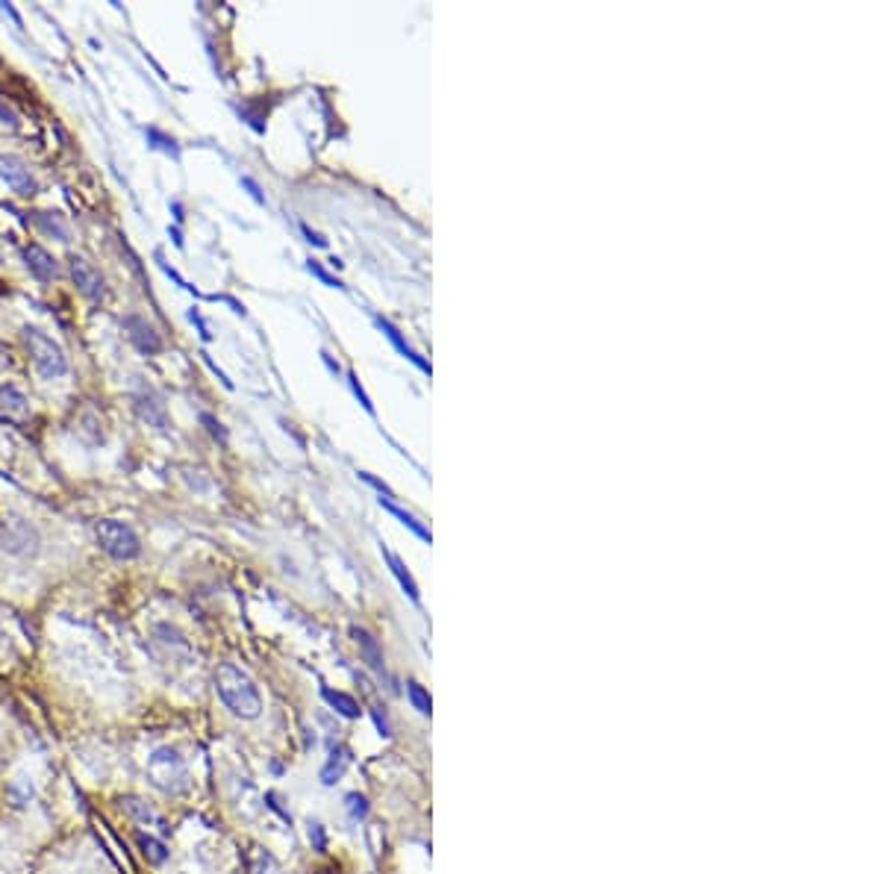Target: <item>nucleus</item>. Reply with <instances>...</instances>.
I'll return each instance as SVG.
<instances>
[{"instance_id":"nucleus-1","label":"nucleus","mask_w":883,"mask_h":874,"mask_svg":"<svg viewBox=\"0 0 883 874\" xmlns=\"http://www.w3.org/2000/svg\"><path fill=\"white\" fill-rule=\"evenodd\" d=\"M215 692H218L224 707L244 722H251L263 712V698H260L256 683L251 681L248 671H242L234 662H224L215 669Z\"/></svg>"},{"instance_id":"nucleus-2","label":"nucleus","mask_w":883,"mask_h":874,"mask_svg":"<svg viewBox=\"0 0 883 874\" xmlns=\"http://www.w3.org/2000/svg\"><path fill=\"white\" fill-rule=\"evenodd\" d=\"M148 781L153 783V789H160L165 795H180L189 789V769L186 760L180 757L177 748L165 745L148 757Z\"/></svg>"},{"instance_id":"nucleus-3","label":"nucleus","mask_w":883,"mask_h":874,"mask_svg":"<svg viewBox=\"0 0 883 874\" xmlns=\"http://www.w3.org/2000/svg\"><path fill=\"white\" fill-rule=\"evenodd\" d=\"M21 333H24V345L30 351L33 366H36V371L41 377L53 380V377H62L68 371V359H65L62 347L53 342L51 335H45L36 327H24Z\"/></svg>"},{"instance_id":"nucleus-4","label":"nucleus","mask_w":883,"mask_h":874,"mask_svg":"<svg viewBox=\"0 0 883 874\" xmlns=\"http://www.w3.org/2000/svg\"><path fill=\"white\" fill-rule=\"evenodd\" d=\"M94 536H98V545H101V548L115 559H136L139 557V550H142V545H139V536H136L127 524H122V521H112V519L98 521Z\"/></svg>"},{"instance_id":"nucleus-5","label":"nucleus","mask_w":883,"mask_h":874,"mask_svg":"<svg viewBox=\"0 0 883 874\" xmlns=\"http://www.w3.org/2000/svg\"><path fill=\"white\" fill-rule=\"evenodd\" d=\"M68 271H72V280L77 283V289H80L89 301H101V297L106 295V280H103L101 271H98L86 256H72V259H68Z\"/></svg>"},{"instance_id":"nucleus-6","label":"nucleus","mask_w":883,"mask_h":874,"mask_svg":"<svg viewBox=\"0 0 883 874\" xmlns=\"http://www.w3.org/2000/svg\"><path fill=\"white\" fill-rule=\"evenodd\" d=\"M0 177H3L12 192H18L21 198H33V194H36V189H39V186H36V180H33L30 168L24 165V160L12 156V153L0 156Z\"/></svg>"},{"instance_id":"nucleus-7","label":"nucleus","mask_w":883,"mask_h":874,"mask_svg":"<svg viewBox=\"0 0 883 874\" xmlns=\"http://www.w3.org/2000/svg\"><path fill=\"white\" fill-rule=\"evenodd\" d=\"M124 333H127V339L136 345V351H142V354L151 356L163 351V339H160V333H156L142 316L124 318Z\"/></svg>"},{"instance_id":"nucleus-8","label":"nucleus","mask_w":883,"mask_h":874,"mask_svg":"<svg viewBox=\"0 0 883 874\" xmlns=\"http://www.w3.org/2000/svg\"><path fill=\"white\" fill-rule=\"evenodd\" d=\"M0 421H10V425L30 421V401L15 387H0Z\"/></svg>"},{"instance_id":"nucleus-9","label":"nucleus","mask_w":883,"mask_h":874,"mask_svg":"<svg viewBox=\"0 0 883 874\" xmlns=\"http://www.w3.org/2000/svg\"><path fill=\"white\" fill-rule=\"evenodd\" d=\"M136 413L142 416V421L153 425L156 430H168V413H165V404L153 389H142L136 395Z\"/></svg>"},{"instance_id":"nucleus-10","label":"nucleus","mask_w":883,"mask_h":874,"mask_svg":"<svg viewBox=\"0 0 883 874\" xmlns=\"http://www.w3.org/2000/svg\"><path fill=\"white\" fill-rule=\"evenodd\" d=\"M375 325L380 327V330H383V333H387V339H389V342H392V345H395L398 351H401V354H404L406 359H409V363H416V366L421 368V371H425V375H430V371H433V368H430V363H427L425 356H418L416 351H413V347L406 345V342H404V335H401V330H398V327L392 325V321H387V318H380V316H377V318H375Z\"/></svg>"},{"instance_id":"nucleus-11","label":"nucleus","mask_w":883,"mask_h":874,"mask_svg":"<svg viewBox=\"0 0 883 874\" xmlns=\"http://www.w3.org/2000/svg\"><path fill=\"white\" fill-rule=\"evenodd\" d=\"M24 263L30 268V275L39 277V280H53V277H56V263H53V256L48 254L45 248H39V244H30V248L24 251Z\"/></svg>"},{"instance_id":"nucleus-12","label":"nucleus","mask_w":883,"mask_h":874,"mask_svg":"<svg viewBox=\"0 0 883 874\" xmlns=\"http://www.w3.org/2000/svg\"><path fill=\"white\" fill-rule=\"evenodd\" d=\"M30 542H36V530L27 528L24 521H12L10 528H7V533H3V548L10 550V554H24V550H36L30 545Z\"/></svg>"},{"instance_id":"nucleus-13","label":"nucleus","mask_w":883,"mask_h":874,"mask_svg":"<svg viewBox=\"0 0 883 874\" xmlns=\"http://www.w3.org/2000/svg\"><path fill=\"white\" fill-rule=\"evenodd\" d=\"M33 224L56 242H72V227L65 224L60 213H33Z\"/></svg>"},{"instance_id":"nucleus-14","label":"nucleus","mask_w":883,"mask_h":874,"mask_svg":"<svg viewBox=\"0 0 883 874\" xmlns=\"http://www.w3.org/2000/svg\"><path fill=\"white\" fill-rule=\"evenodd\" d=\"M351 636H354L356 648H359V654L366 657L368 666L375 671H383V648H380V642H377L368 631H363V628H351Z\"/></svg>"},{"instance_id":"nucleus-15","label":"nucleus","mask_w":883,"mask_h":874,"mask_svg":"<svg viewBox=\"0 0 883 874\" xmlns=\"http://www.w3.org/2000/svg\"><path fill=\"white\" fill-rule=\"evenodd\" d=\"M348 765H351V751H348L345 745H336L333 751H330V760H327L325 769H321V783H325V786L339 783L342 781V774L348 772Z\"/></svg>"},{"instance_id":"nucleus-16","label":"nucleus","mask_w":883,"mask_h":874,"mask_svg":"<svg viewBox=\"0 0 883 874\" xmlns=\"http://www.w3.org/2000/svg\"><path fill=\"white\" fill-rule=\"evenodd\" d=\"M321 698L327 701V707H333V710L339 712V715H345V719H359V715H363L356 698H351L348 692H336L330 689V686H325V689H321Z\"/></svg>"},{"instance_id":"nucleus-17","label":"nucleus","mask_w":883,"mask_h":874,"mask_svg":"<svg viewBox=\"0 0 883 874\" xmlns=\"http://www.w3.org/2000/svg\"><path fill=\"white\" fill-rule=\"evenodd\" d=\"M383 557H387V562H389V571H392V574L398 578V583H401V590H404L406 595H409V600H413V604H418V600H421V595H418V583L413 580V574L406 571L404 562H401V559H398L395 554H392V550H387V548H383Z\"/></svg>"},{"instance_id":"nucleus-18","label":"nucleus","mask_w":883,"mask_h":874,"mask_svg":"<svg viewBox=\"0 0 883 874\" xmlns=\"http://www.w3.org/2000/svg\"><path fill=\"white\" fill-rule=\"evenodd\" d=\"M122 807H124V810H127V813L133 815V819H139V822H142V824H156V827H160L163 834H168V831H172V827L165 824L163 815L153 813L151 807H144V803L139 801V798H124Z\"/></svg>"},{"instance_id":"nucleus-19","label":"nucleus","mask_w":883,"mask_h":874,"mask_svg":"<svg viewBox=\"0 0 883 874\" xmlns=\"http://www.w3.org/2000/svg\"><path fill=\"white\" fill-rule=\"evenodd\" d=\"M380 507H383V509H389V512H392V516H395V519L401 521V524H404V528H409V530H413V533H416L418 540H421V542H427V545H430V540H433V536H430V530H427V528H421V524H418V521L413 519V516H409V512H404V509L398 507L395 501H392V498H380Z\"/></svg>"},{"instance_id":"nucleus-20","label":"nucleus","mask_w":883,"mask_h":874,"mask_svg":"<svg viewBox=\"0 0 883 874\" xmlns=\"http://www.w3.org/2000/svg\"><path fill=\"white\" fill-rule=\"evenodd\" d=\"M136 845H139V851H142V857L151 865H163L165 860H168V851H165V845L160 843L156 836L139 834L136 836Z\"/></svg>"},{"instance_id":"nucleus-21","label":"nucleus","mask_w":883,"mask_h":874,"mask_svg":"<svg viewBox=\"0 0 883 874\" xmlns=\"http://www.w3.org/2000/svg\"><path fill=\"white\" fill-rule=\"evenodd\" d=\"M406 698L413 704V710H418L421 715H430L433 712V701H430V692L421 686V683H406Z\"/></svg>"},{"instance_id":"nucleus-22","label":"nucleus","mask_w":883,"mask_h":874,"mask_svg":"<svg viewBox=\"0 0 883 874\" xmlns=\"http://www.w3.org/2000/svg\"><path fill=\"white\" fill-rule=\"evenodd\" d=\"M345 803H348V813H351V819H354V822H363V819L368 815V798H366V795L351 793L345 798Z\"/></svg>"},{"instance_id":"nucleus-23","label":"nucleus","mask_w":883,"mask_h":874,"mask_svg":"<svg viewBox=\"0 0 883 874\" xmlns=\"http://www.w3.org/2000/svg\"><path fill=\"white\" fill-rule=\"evenodd\" d=\"M310 843H313V848L318 851V854H325L327 851V836H325V827L318 822L310 824Z\"/></svg>"},{"instance_id":"nucleus-24","label":"nucleus","mask_w":883,"mask_h":874,"mask_svg":"<svg viewBox=\"0 0 883 874\" xmlns=\"http://www.w3.org/2000/svg\"><path fill=\"white\" fill-rule=\"evenodd\" d=\"M201 425H206V430H210V436L218 439V442H227V430L222 428V421H215L210 413H203L201 416Z\"/></svg>"},{"instance_id":"nucleus-25","label":"nucleus","mask_w":883,"mask_h":874,"mask_svg":"<svg viewBox=\"0 0 883 874\" xmlns=\"http://www.w3.org/2000/svg\"><path fill=\"white\" fill-rule=\"evenodd\" d=\"M306 268H310V271H313L315 277H318V280H321V283H327V286H336V289H342V283H339V280H336V277H330L325 271V268H321V265L315 263V259H310V263H306Z\"/></svg>"},{"instance_id":"nucleus-26","label":"nucleus","mask_w":883,"mask_h":874,"mask_svg":"<svg viewBox=\"0 0 883 874\" xmlns=\"http://www.w3.org/2000/svg\"><path fill=\"white\" fill-rule=\"evenodd\" d=\"M359 480H366L368 486H375L377 492H380V498H383V495H387V498H395V495H392V489H389L387 483H383V480L371 478V474H368V471H359Z\"/></svg>"},{"instance_id":"nucleus-27","label":"nucleus","mask_w":883,"mask_h":874,"mask_svg":"<svg viewBox=\"0 0 883 874\" xmlns=\"http://www.w3.org/2000/svg\"><path fill=\"white\" fill-rule=\"evenodd\" d=\"M265 801H268V807H272V810H275V813L280 815V819H283L286 824H292V815L286 813L283 807H280V795H277V793H268V795H265Z\"/></svg>"},{"instance_id":"nucleus-28","label":"nucleus","mask_w":883,"mask_h":874,"mask_svg":"<svg viewBox=\"0 0 883 874\" xmlns=\"http://www.w3.org/2000/svg\"><path fill=\"white\" fill-rule=\"evenodd\" d=\"M348 380H351V389H354V395L359 397V404H363V407H366L368 413H375V404L368 401V395H366V392H363V387H359V380H356V375H351V377H348Z\"/></svg>"},{"instance_id":"nucleus-29","label":"nucleus","mask_w":883,"mask_h":874,"mask_svg":"<svg viewBox=\"0 0 883 874\" xmlns=\"http://www.w3.org/2000/svg\"><path fill=\"white\" fill-rule=\"evenodd\" d=\"M371 719H375V724H377V731H380V736H383V739H389V736H392V727H389L387 715H383V712H380V710H371Z\"/></svg>"},{"instance_id":"nucleus-30","label":"nucleus","mask_w":883,"mask_h":874,"mask_svg":"<svg viewBox=\"0 0 883 874\" xmlns=\"http://www.w3.org/2000/svg\"><path fill=\"white\" fill-rule=\"evenodd\" d=\"M242 186L248 189V192H251V198H254L256 204H265V198H263V192H260V186H256L254 180H251V177H242Z\"/></svg>"},{"instance_id":"nucleus-31","label":"nucleus","mask_w":883,"mask_h":874,"mask_svg":"<svg viewBox=\"0 0 883 874\" xmlns=\"http://www.w3.org/2000/svg\"><path fill=\"white\" fill-rule=\"evenodd\" d=\"M148 136H151L153 142H160V148H165V151H168V153H177V148H174V139H165V136H160V132H156V130H151V132H148Z\"/></svg>"},{"instance_id":"nucleus-32","label":"nucleus","mask_w":883,"mask_h":874,"mask_svg":"<svg viewBox=\"0 0 883 874\" xmlns=\"http://www.w3.org/2000/svg\"><path fill=\"white\" fill-rule=\"evenodd\" d=\"M301 233H304L306 239H310V242H313V244H318V248H325V244H327V239H325V236L313 233V230H310V227H306V224H301Z\"/></svg>"},{"instance_id":"nucleus-33","label":"nucleus","mask_w":883,"mask_h":874,"mask_svg":"<svg viewBox=\"0 0 883 874\" xmlns=\"http://www.w3.org/2000/svg\"><path fill=\"white\" fill-rule=\"evenodd\" d=\"M315 874H336L333 869H321V872H315Z\"/></svg>"}]
</instances>
